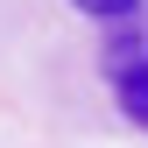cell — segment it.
<instances>
[{
  "label": "cell",
  "mask_w": 148,
  "mask_h": 148,
  "mask_svg": "<svg viewBox=\"0 0 148 148\" xmlns=\"http://www.w3.org/2000/svg\"><path fill=\"white\" fill-rule=\"evenodd\" d=\"M113 92H120V113L134 120V127H148V64L120 71V78H113Z\"/></svg>",
  "instance_id": "1"
},
{
  "label": "cell",
  "mask_w": 148,
  "mask_h": 148,
  "mask_svg": "<svg viewBox=\"0 0 148 148\" xmlns=\"http://www.w3.org/2000/svg\"><path fill=\"white\" fill-rule=\"evenodd\" d=\"M78 14H92V21H134L141 14V0H71Z\"/></svg>",
  "instance_id": "2"
}]
</instances>
